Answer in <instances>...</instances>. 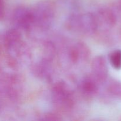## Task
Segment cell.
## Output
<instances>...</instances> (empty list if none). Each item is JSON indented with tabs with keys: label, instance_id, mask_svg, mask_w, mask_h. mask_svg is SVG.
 I'll use <instances>...</instances> for the list:
<instances>
[{
	"label": "cell",
	"instance_id": "4",
	"mask_svg": "<svg viewBox=\"0 0 121 121\" xmlns=\"http://www.w3.org/2000/svg\"><path fill=\"white\" fill-rule=\"evenodd\" d=\"M54 98L56 102L61 103L65 107L70 108L73 105L72 96L69 87L64 83H57L53 89Z\"/></svg>",
	"mask_w": 121,
	"mask_h": 121
},
{
	"label": "cell",
	"instance_id": "2",
	"mask_svg": "<svg viewBox=\"0 0 121 121\" xmlns=\"http://www.w3.org/2000/svg\"><path fill=\"white\" fill-rule=\"evenodd\" d=\"M34 23L36 22L41 27H47L50 26L53 17V9L47 3H42L34 11H33Z\"/></svg>",
	"mask_w": 121,
	"mask_h": 121
},
{
	"label": "cell",
	"instance_id": "12",
	"mask_svg": "<svg viewBox=\"0 0 121 121\" xmlns=\"http://www.w3.org/2000/svg\"><path fill=\"white\" fill-rule=\"evenodd\" d=\"M5 16V5L4 0H0V20H2Z\"/></svg>",
	"mask_w": 121,
	"mask_h": 121
},
{
	"label": "cell",
	"instance_id": "9",
	"mask_svg": "<svg viewBox=\"0 0 121 121\" xmlns=\"http://www.w3.org/2000/svg\"><path fill=\"white\" fill-rule=\"evenodd\" d=\"M108 93L113 98L121 100V81L111 79L107 84Z\"/></svg>",
	"mask_w": 121,
	"mask_h": 121
},
{
	"label": "cell",
	"instance_id": "10",
	"mask_svg": "<svg viewBox=\"0 0 121 121\" xmlns=\"http://www.w3.org/2000/svg\"><path fill=\"white\" fill-rule=\"evenodd\" d=\"M81 87L83 92L87 94L92 95L98 92V82L95 78L93 79L92 78H88L83 82Z\"/></svg>",
	"mask_w": 121,
	"mask_h": 121
},
{
	"label": "cell",
	"instance_id": "5",
	"mask_svg": "<svg viewBox=\"0 0 121 121\" xmlns=\"http://www.w3.org/2000/svg\"><path fill=\"white\" fill-rule=\"evenodd\" d=\"M97 27H103L106 30H109L114 27L117 21L115 13L112 9L104 8L100 9L98 14L95 15Z\"/></svg>",
	"mask_w": 121,
	"mask_h": 121
},
{
	"label": "cell",
	"instance_id": "11",
	"mask_svg": "<svg viewBox=\"0 0 121 121\" xmlns=\"http://www.w3.org/2000/svg\"><path fill=\"white\" fill-rule=\"evenodd\" d=\"M111 65L117 70L121 69V50H116L111 53L109 56Z\"/></svg>",
	"mask_w": 121,
	"mask_h": 121
},
{
	"label": "cell",
	"instance_id": "15",
	"mask_svg": "<svg viewBox=\"0 0 121 121\" xmlns=\"http://www.w3.org/2000/svg\"><path fill=\"white\" fill-rule=\"evenodd\" d=\"M119 33H120V35L121 36V25L120 26V28H119Z\"/></svg>",
	"mask_w": 121,
	"mask_h": 121
},
{
	"label": "cell",
	"instance_id": "3",
	"mask_svg": "<svg viewBox=\"0 0 121 121\" xmlns=\"http://www.w3.org/2000/svg\"><path fill=\"white\" fill-rule=\"evenodd\" d=\"M92 69L93 78L99 83L105 82L108 75V67L106 59L103 56H98L94 59L92 63Z\"/></svg>",
	"mask_w": 121,
	"mask_h": 121
},
{
	"label": "cell",
	"instance_id": "14",
	"mask_svg": "<svg viewBox=\"0 0 121 121\" xmlns=\"http://www.w3.org/2000/svg\"><path fill=\"white\" fill-rule=\"evenodd\" d=\"M116 7L119 10L121 11V0H116Z\"/></svg>",
	"mask_w": 121,
	"mask_h": 121
},
{
	"label": "cell",
	"instance_id": "1",
	"mask_svg": "<svg viewBox=\"0 0 121 121\" xmlns=\"http://www.w3.org/2000/svg\"><path fill=\"white\" fill-rule=\"evenodd\" d=\"M71 22L73 27L85 33H94L98 29L96 16L92 13L74 17Z\"/></svg>",
	"mask_w": 121,
	"mask_h": 121
},
{
	"label": "cell",
	"instance_id": "16",
	"mask_svg": "<svg viewBox=\"0 0 121 121\" xmlns=\"http://www.w3.org/2000/svg\"><path fill=\"white\" fill-rule=\"evenodd\" d=\"M120 120H121V119H120Z\"/></svg>",
	"mask_w": 121,
	"mask_h": 121
},
{
	"label": "cell",
	"instance_id": "13",
	"mask_svg": "<svg viewBox=\"0 0 121 121\" xmlns=\"http://www.w3.org/2000/svg\"><path fill=\"white\" fill-rule=\"evenodd\" d=\"M45 119L48 121H59L60 120V118H59V116L56 114L48 113V114L46 115Z\"/></svg>",
	"mask_w": 121,
	"mask_h": 121
},
{
	"label": "cell",
	"instance_id": "6",
	"mask_svg": "<svg viewBox=\"0 0 121 121\" xmlns=\"http://www.w3.org/2000/svg\"><path fill=\"white\" fill-rule=\"evenodd\" d=\"M14 20L15 23L22 28L27 29L34 23L33 11L27 8L21 7L16 9L14 14Z\"/></svg>",
	"mask_w": 121,
	"mask_h": 121
},
{
	"label": "cell",
	"instance_id": "7",
	"mask_svg": "<svg viewBox=\"0 0 121 121\" xmlns=\"http://www.w3.org/2000/svg\"><path fill=\"white\" fill-rule=\"evenodd\" d=\"M89 55V50L86 45L82 43H79L69 51V57L71 61L74 63L79 61V59H87Z\"/></svg>",
	"mask_w": 121,
	"mask_h": 121
},
{
	"label": "cell",
	"instance_id": "8",
	"mask_svg": "<svg viewBox=\"0 0 121 121\" xmlns=\"http://www.w3.org/2000/svg\"><path fill=\"white\" fill-rule=\"evenodd\" d=\"M21 34L17 30H10L5 35V44L8 48H13L21 40Z\"/></svg>",
	"mask_w": 121,
	"mask_h": 121
}]
</instances>
